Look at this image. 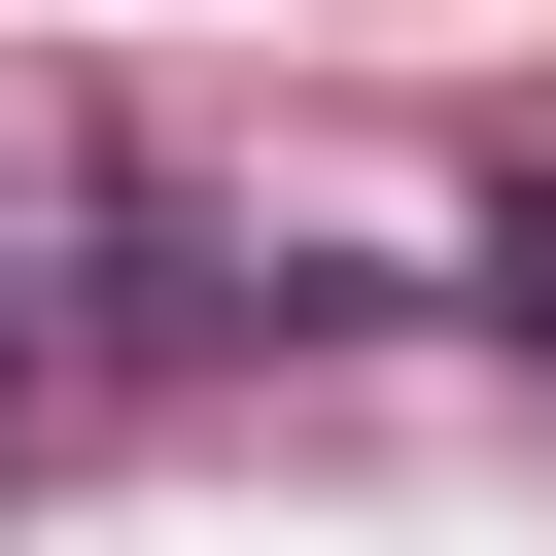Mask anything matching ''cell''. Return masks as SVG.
I'll use <instances>...</instances> for the list:
<instances>
[{
  "mask_svg": "<svg viewBox=\"0 0 556 556\" xmlns=\"http://www.w3.org/2000/svg\"><path fill=\"white\" fill-rule=\"evenodd\" d=\"M486 313H521V348H556V174H486Z\"/></svg>",
  "mask_w": 556,
  "mask_h": 556,
  "instance_id": "obj_1",
  "label": "cell"
}]
</instances>
